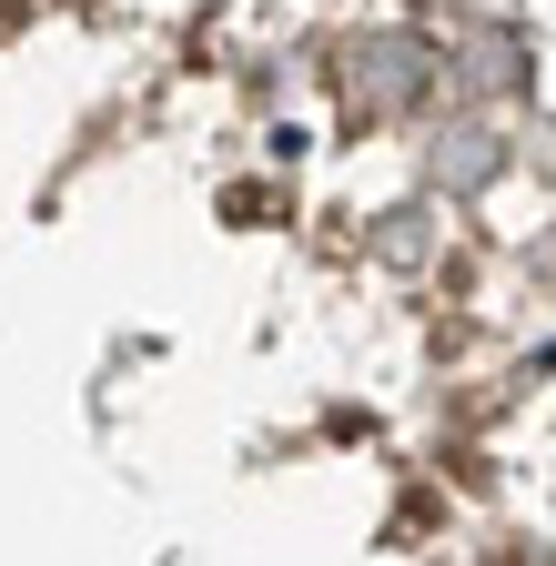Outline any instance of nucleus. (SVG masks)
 I'll list each match as a JSON object with an SVG mask.
<instances>
[{"label": "nucleus", "mask_w": 556, "mask_h": 566, "mask_svg": "<svg viewBox=\"0 0 556 566\" xmlns=\"http://www.w3.org/2000/svg\"><path fill=\"white\" fill-rule=\"evenodd\" d=\"M426 92H436V51L415 31H375V41L344 51V112H355V122H395Z\"/></svg>", "instance_id": "1"}, {"label": "nucleus", "mask_w": 556, "mask_h": 566, "mask_svg": "<svg viewBox=\"0 0 556 566\" xmlns=\"http://www.w3.org/2000/svg\"><path fill=\"white\" fill-rule=\"evenodd\" d=\"M455 182H485L496 172V132H455V163H445Z\"/></svg>", "instance_id": "2"}]
</instances>
